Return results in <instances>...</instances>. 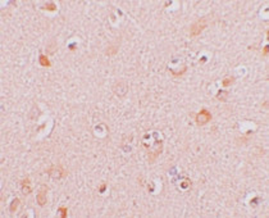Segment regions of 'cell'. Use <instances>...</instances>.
Here are the masks:
<instances>
[{"mask_svg": "<svg viewBox=\"0 0 269 218\" xmlns=\"http://www.w3.org/2000/svg\"><path fill=\"white\" fill-rule=\"evenodd\" d=\"M206 26H208V21H206L205 17H201V18H200V20H197L195 23L191 24V27H190V36H191V37L199 36V35L206 28Z\"/></svg>", "mask_w": 269, "mask_h": 218, "instance_id": "obj_1", "label": "cell"}, {"mask_svg": "<svg viewBox=\"0 0 269 218\" xmlns=\"http://www.w3.org/2000/svg\"><path fill=\"white\" fill-rule=\"evenodd\" d=\"M211 120H213V116L206 108H203L195 116V123L197 124V126H205V124L209 123Z\"/></svg>", "mask_w": 269, "mask_h": 218, "instance_id": "obj_2", "label": "cell"}, {"mask_svg": "<svg viewBox=\"0 0 269 218\" xmlns=\"http://www.w3.org/2000/svg\"><path fill=\"white\" fill-rule=\"evenodd\" d=\"M48 173H49V176L51 177L53 180H57V181H59V180H62L65 174H67V172H65V170L62 166H54V167H51L50 170H48Z\"/></svg>", "mask_w": 269, "mask_h": 218, "instance_id": "obj_3", "label": "cell"}, {"mask_svg": "<svg viewBox=\"0 0 269 218\" xmlns=\"http://www.w3.org/2000/svg\"><path fill=\"white\" fill-rule=\"evenodd\" d=\"M127 91H128V86H127V84L124 82V81H118V82L113 86V92L119 99H122L123 96H126Z\"/></svg>", "mask_w": 269, "mask_h": 218, "instance_id": "obj_4", "label": "cell"}, {"mask_svg": "<svg viewBox=\"0 0 269 218\" xmlns=\"http://www.w3.org/2000/svg\"><path fill=\"white\" fill-rule=\"evenodd\" d=\"M48 190H49L48 186H46V185H42L41 189H40V191H39V194H37V196H36L37 204H39L40 207H44V205H46V203H48V198H46Z\"/></svg>", "mask_w": 269, "mask_h": 218, "instance_id": "obj_5", "label": "cell"}, {"mask_svg": "<svg viewBox=\"0 0 269 218\" xmlns=\"http://www.w3.org/2000/svg\"><path fill=\"white\" fill-rule=\"evenodd\" d=\"M21 188H22V191L24 195H28L31 191H32V188H31V182H30V178L26 177L23 178L21 181Z\"/></svg>", "mask_w": 269, "mask_h": 218, "instance_id": "obj_6", "label": "cell"}, {"mask_svg": "<svg viewBox=\"0 0 269 218\" xmlns=\"http://www.w3.org/2000/svg\"><path fill=\"white\" fill-rule=\"evenodd\" d=\"M39 63L40 66H42V68H50L51 67V62H50V59L46 57V55H40L39 57Z\"/></svg>", "mask_w": 269, "mask_h": 218, "instance_id": "obj_7", "label": "cell"}, {"mask_svg": "<svg viewBox=\"0 0 269 218\" xmlns=\"http://www.w3.org/2000/svg\"><path fill=\"white\" fill-rule=\"evenodd\" d=\"M236 82V78L233 77V76H228V77H226L223 81H222V86L223 87H228V86H231V85H233Z\"/></svg>", "mask_w": 269, "mask_h": 218, "instance_id": "obj_8", "label": "cell"}, {"mask_svg": "<svg viewBox=\"0 0 269 218\" xmlns=\"http://www.w3.org/2000/svg\"><path fill=\"white\" fill-rule=\"evenodd\" d=\"M19 204H21V200L18 198H16L13 202H12V204H10V207H9V210H10V213H16L17 212V209H18V207H19Z\"/></svg>", "mask_w": 269, "mask_h": 218, "instance_id": "obj_9", "label": "cell"}, {"mask_svg": "<svg viewBox=\"0 0 269 218\" xmlns=\"http://www.w3.org/2000/svg\"><path fill=\"white\" fill-rule=\"evenodd\" d=\"M41 8L44 10H48V12H55L57 10V4L55 3H45Z\"/></svg>", "mask_w": 269, "mask_h": 218, "instance_id": "obj_10", "label": "cell"}, {"mask_svg": "<svg viewBox=\"0 0 269 218\" xmlns=\"http://www.w3.org/2000/svg\"><path fill=\"white\" fill-rule=\"evenodd\" d=\"M227 98H228V91H226V90H221L217 94V99H219V100H222V102L227 100Z\"/></svg>", "mask_w": 269, "mask_h": 218, "instance_id": "obj_11", "label": "cell"}, {"mask_svg": "<svg viewBox=\"0 0 269 218\" xmlns=\"http://www.w3.org/2000/svg\"><path fill=\"white\" fill-rule=\"evenodd\" d=\"M117 52H118V48H117V46H109V48L105 50V54L108 55V57H111V55H114Z\"/></svg>", "mask_w": 269, "mask_h": 218, "instance_id": "obj_12", "label": "cell"}, {"mask_svg": "<svg viewBox=\"0 0 269 218\" xmlns=\"http://www.w3.org/2000/svg\"><path fill=\"white\" fill-rule=\"evenodd\" d=\"M67 210H68L67 207H60V208H59L60 217H62V218H65V217H67Z\"/></svg>", "mask_w": 269, "mask_h": 218, "instance_id": "obj_13", "label": "cell"}, {"mask_svg": "<svg viewBox=\"0 0 269 218\" xmlns=\"http://www.w3.org/2000/svg\"><path fill=\"white\" fill-rule=\"evenodd\" d=\"M268 52H269V46H268V45H265L264 48H263V53H261V55H263V57H267Z\"/></svg>", "mask_w": 269, "mask_h": 218, "instance_id": "obj_14", "label": "cell"}, {"mask_svg": "<svg viewBox=\"0 0 269 218\" xmlns=\"http://www.w3.org/2000/svg\"><path fill=\"white\" fill-rule=\"evenodd\" d=\"M105 189H106V185H105V184H101V185H100V188H99V192H104Z\"/></svg>", "mask_w": 269, "mask_h": 218, "instance_id": "obj_15", "label": "cell"}]
</instances>
